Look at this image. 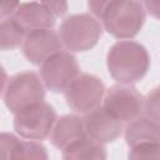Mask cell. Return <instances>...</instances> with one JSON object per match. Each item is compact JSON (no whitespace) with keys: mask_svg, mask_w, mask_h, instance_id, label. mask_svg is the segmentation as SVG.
Returning <instances> with one entry per match:
<instances>
[{"mask_svg":"<svg viewBox=\"0 0 160 160\" xmlns=\"http://www.w3.org/2000/svg\"><path fill=\"white\" fill-rule=\"evenodd\" d=\"M106 65L110 76L119 84L132 85L149 71L150 56L144 45L132 40H119L108 51Z\"/></svg>","mask_w":160,"mask_h":160,"instance_id":"6da1fadb","label":"cell"},{"mask_svg":"<svg viewBox=\"0 0 160 160\" xmlns=\"http://www.w3.org/2000/svg\"><path fill=\"white\" fill-rule=\"evenodd\" d=\"M61 156L65 160H81V159H106V149L104 144L84 136L76 142L71 144L61 151Z\"/></svg>","mask_w":160,"mask_h":160,"instance_id":"9a60e30c","label":"cell"},{"mask_svg":"<svg viewBox=\"0 0 160 160\" xmlns=\"http://www.w3.org/2000/svg\"><path fill=\"white\" fill-rule=\"evenodd\" d=\"M12 16L26 30V32L36 29H52L56 22V15L40 1L20 4Z\"/></svg>","mask_w":160,"mask_h":160,"instance_id":"7c38bea8","label":"cell"},{"mask_svg":"<svg viewBox=\"0 0 160 160\" xmlns=\"http://www.w3.org/2000/svg\"><path fill=\"white\" fill-rule=\"evenodd\" d=\"M44 6H46L50 11H52L56 18L64 16L68 11V0H39Z\"/></svg>","mask_w":160,"mask_h":160,"instance_id":"ffe728a7","label":"cell"},{"mask_svg":"<svg viewBox=\"0 0 160 160\" xmlns=\"http://www.w3.org/2000/svg\"><path fill=\"white\" fill-rule=\"evenodd\" d=\"M82 119L86 135L101 144L115 141L124 130V122L110 112L104 105L84 114Z\"/></svg>","mask_w":160,"mask_h":160,"instance_id":"30bf717a","label":"cell"},{"mask_svg":"<svg viewBox=\"0 0 160 160\" xmlns=\"http://www.w3.org/2000/svg\"><path fill=\"white\" fill-rule=\"evenodd\" d=\"M84 136H86L84 119L74 114H68L56 119L50 132V142L62 151Z\"/></svg>","mask_w":160,"mask_h":160,"instance_id":"8fae6325","label":"cell"},{"mask_svg":"<svg viewBox=\"0 0 160 160\" xmlns=\"http://www.w3.org/2000/svg\"><path fill=\"white\" fill-rule=\"evenodd\" d=\"M144 111L145 115L160 124V86L154 88L144 99Z\"/></svg>","mask_w":160,"mask_h":160,"instance_id":"ac0fdd59","label":"cell"},{"mask_svg":"<svg viewBox=\"0 0 160 160\" xmlns=\"http://www.w3.org/2000/svg\"><path fill=\"white\" fill-rule=\"evenodd\" d=\"M102 101L104 106L122 122H130L144 110V98L132 85L111 86L105 91Z\"/></svg>","mask_w":160,"mask_h":160,"instance_id":"ba28073f","label":"cell"},{"mask_svg":"<svg viewBox=\"0 0 160 160\" xmlns=\"http://www.w3.org/2000/svg\"><path fill=\"white\" fill-rule=\"evenodd\" d=\"M45 85L34 71H20L8 79L1 88L5 106L15 114L45 99Z\"/></svg>","mask_w":160,"mask_h":160,"instance_id":"277c9868","label":"cell"},{"mask_svg":"<svg viewBox=\"0 0 160 160\" xmlns=\"http://www.w3.org/2000/svg\"><path fill=\"white\" fill-rule=\"evenodd\" d=\"M5 159H48L46 148L39 140L19 139L12 135L4 145Z\"/></svg>","mask_w":160,"mask_h":160,"instance_id":"5bb4252c","label":"cell"},{"mask_svg":"<svg viewBox=\"0 0 160 160\" xmlns=\"http://www.w3.org/2000/svg\"><path fill=\"white\" fill-rule=\"evenodd\" d=\"M60 35L52 29H36L28 31L21 45V51L32 65L40 66L45 60L62 50Z\"/></svg>","mask_w":160,"mask_h":160,"instance_id":"9c48e42d","label":"cell"},{"mask_svg":"<svg viewBox=\"0 0 160 160\" xmlns=\"http://www.w3.org/2000/svg\"><path fill=\"white\" fill-rule=\"evenodd\" d=\"M128 156L131 160H160V142H149L130 148Z\"/></svg>","mask_w":160,"mask_h":160,"instance_id":"e0dca14e","label":"cell"},{"mask_svg":"<svg viewBox=\"0 0 160 160\" xmlns=\"http://www.w3.org/2000/svg\"><path fill=\"white\" fill-rule=\"evenodd\" d=\"M145 10L154 18L160 19V0H144Z\"/></svg>","mask_w":160,"mask_h":160,"instance_id":"7402d4cb","label":"cell"},{"mask_svg":"<svg viewBox=\"0 0 160 160\" xmlns=\"http://www.w3.org/2000/svg\"><path fill=\"white\" fill-rule=\"evenodd\" d=\"M105 91V85L100 78L84 72L72 80L64 91V96L70 110L78 114H86L101 105Z\"/></svg>","mask_w":160,"mask_h":160,"instance_id":"8992f818","label":"cell"},{"mask_svg":"<svg viewBox=\"0 0 160 160\" xmlns=\"http://www.w3.org/2000/svg\"><path fill=\"white\" fill-rule=\"evenodd\" d=\"M80 74V66L71 51L60 50L40 65V78L52 92H64Z\"/></svg>","mask_w":160,"mask_h":160,"instance_id":"52a82bcc","label":"cell"},{"mask_svg":"<svg viewBox=\"0 0 160 160\" xmlns=\"http://www.w3.org/2000/svg\"><path fill=\"white\" fill-rule=\"evenodd\" d=\"M124 135L129 149L141 144L160 142V124L148 115H140L128 122Z\"/></svg>","mask_w":160,"mask_h":160,"instance_id":"4fadbf2b","label":"cell"},{"mask_svg":"<svg viewBox=\"0 0 160 160\" xmlns=\"http://www.w3.org/2000/svg\"><path fill=\"white\" fill-rule=\"evenodd\" d=\"M58 119L56 110L46 101H39L14 114L15 132L29 140H45Z\"/></svg>","mask_w":160,"mask_h":160,"instance_id":"5b68a950","label":"cell"},{"mask_svg":"<svg viewBox=\"0 0 160 160\" xmlns=\"http://www.w3.org/2000/svg\"><path fill=\"white\" fill-rule=\"evenodd\" d=\"M118 0H88L89 10L92 15H95L99 20L104 16V14L110 9L112 4H115Z\"/></svg>","mask_w":160,"mask_h":160,"instance_id":"d6986e66","label":"cell"},{"mask_svg":"<svg viewBox=\"0 0 160 160\" xmlns=\"http://www.w3.org/2000/svg\"><path fill=\"white\" fill-rule=\"evenodd\" d=\"M146 11L139 0H118L101 18L104 29L119 40H130L142 29Z\"/></svg>","mask_w":160,"mask_h":160,"instance_id":"3957f363","label":"cell"},{"mask_svg":"<svg viewBox=\"0 0 160 160\" xmlns=\"http://www.w3.org/2000/svg\"><path fill=\"white\" fill-rule=\"evenodd\" d=\"M101 21L91 12L66 16L59 28V35L66 50L82 52L91 50L102 35Z\"/></svg>","mask_w":160,"mask_h":160,"instance_id":"7a4b0ae2","label":"cell"},{"mask_svg":"<svg viewBox=\"0 0 160 160\" xmlns=\"http://www.w3.org/2000/svg\"><path fill=\"white\" fill-rule=\"evenodd\" d=\"M20 2L19 0H1V6H0V18H8L11 16L16 9L19 8Z\"/></svg>","mask_w":160,"mask_h":160,"instance_id":"44dd1931","label":"cell"},{"mask_svg":"<svg viewBox=\"0 0 160 160\" xmlns=\"http://www.w3.org/2000/svg\"><path fill=\"white\" fill-rule=\"evenodd\" d=\"M139 1H140V0H139Z\"/></svg>","mask_w":160,"mask_h":160,"instance_id":"603a6c76","label":"cell"},{"mask_svg":"<svg viewBox=\"0 0 160 160\" xmlns=\"http://www.w3.org/2000/svg\"><path fill=\"white\" fill-rule=\"evenodd\" d=\"M26 30L11 15L1 19L0 22V49L2 51L16 49L22 45Z\"/></svg>","mask_w":160,"mask_h":160,"instance_id":"2e32d148","label":"cell"}]
</instances>
